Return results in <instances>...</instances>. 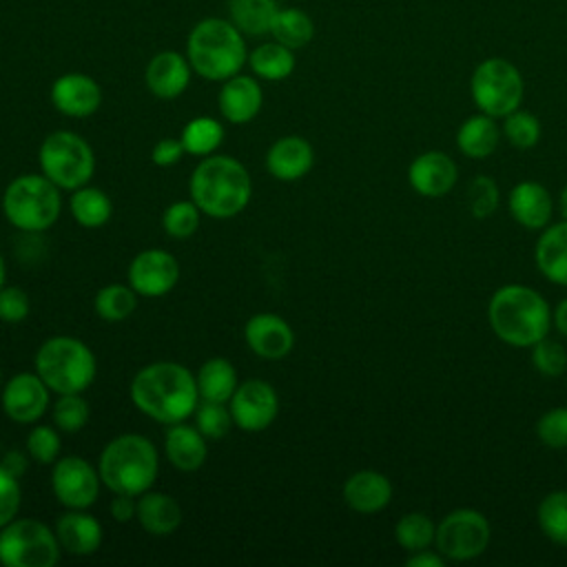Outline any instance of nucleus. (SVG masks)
Masks as SVG:
<instances>
[{
    "mask_svg": "<svg viewBox=\"0 0 567 567\" xmlns=\"http://www.w3.org/2000/svg\"><path fill=\"white\" fill-rule=\"evenodd\" d=\"M131 399L142 414L157 423L173 425L195 414L199 390L195 377L182 363L155 361L133 377Z\"/></svg>",
    "mask_w": 567,
    "mask_h": 567,
    "instance_id": "1",
    "label": "nucleus"
},
{
    "mask_svg": "<svg viewBox=\"0 0 567 567\" xmlns=\"http://www.w3.org/2000/svg\"><path fill=\"white\" fill-rule=\"evenodd\" d=\"M487 323L503 343L532 348L549 334L551 310L538 290L523 284H505L489 297Z\"/></svg>",
    "mask_w": 567,
    "mask_h": 567,
    "instance_id": "2",
    "label": "nucleus"
},
{
    "mask_svg": "<svg viewBox=\"0 0 567 567\" xmlns=\"http://www.w3.org/2000/svg\"><path fill=\"white\" fill-rule=\"evenodd\" d=\"M190 199L213 219L239 215L252 195V182L246 166L230 155H206L188 182Z\"/></svg>",
    "mask_w": 567,
    "mask_h": 567,
    "instance_id": "3",
    "label": "nucleus"
},
{
    "mask_svg": "<svg viewBox=\"0 0 567 567\" xmlns=\"http://www.w3.org/2000/svg\"><path fill=\"white\" fill-rule=\"evenodd\" d=\"M186 58L204 80L224 82L248 62V49L244 33L230 20L204 18L188 33Z\"/></svg>",
    "mask_w": 567,
    "mask_h": 567,
    "instance_id": "4",
    "label": "nucleus"
},
{
    "mask_svg": "<svg viewBox=\"0 0 567 567\" xmlns=\"http://www.w3.org/2000/svg\"><path fill=\"white\" fill-rule=\"evenodd\" d=\"M159 458L155 445L142 434H120L111 439L97 461L102 483L113 494L140 496L157 478Z\"/></svg>",
    "mask_w": 567,
    "mask_h": 567,
    "instance_id": "5",
    "label": "nucleus"
},
{
    "mask_svg": "<svg viewBox=\"0 0 567 567\" xmlns=\"http://www.w3.org/2000/svg\"><path fill=\"white\" fill-rule=\"evenodd\" d=\"M35 372L51 392H84L97 372L95 357L86 343L75 337H49L35 352Z\"/></svg>",
    "mask_w": 567,
    "mask_h": 567,
    "instance_id": "6",
    "label": "nucleus"
},
{
    "mask_svg": "<svg viewBox=\"0 0 567 567\" xmlns=\"http://www.w3.org/2000/svg\"><path fill=\"white\" fill-rule=\"evenodd\" d=\"M62 210L60 188L38 173L18 175L2 195V213L11 226L24 233L51 228Z\"/></svg>",
    "mask_w": 567,
    "mask_h": 567,
    "instance_id": "7",
    "label": "nucleus"
},
{
    "mask_svg": "<svg viewBox=\"0 0 567 567\" xmlns=\"http://www.w3.org/2000/svg\"><path fill=\"white\" fill-rule=\"evenodd\" d=\"M42 175L60 190L86 186L95 173V155L89 142L73 131H55L44 137L38 151Z\"/></svg>",
    "mask_w": 567,
    "mask_h": 567,
    "instance_id": "8",
    "label": "nucleus"
},
{
    "mask_svg": "<svg viewBox=\"0 0 567 567\" xmlns=\"http://www.w3.org/2000/svg\"><path fill=\"white\" fill-rule=\"evenodd\" d=\"M470 95L481 113L503 120L520 109L525 82L514 62L505 58H487L472 71Z\"/></svg>",
    "mask_w": 567,
    "mask_h": 567,
    "instance_id": "9",
    "label": "nucleus"
},
{
    "mask_svg": "<svg viewBox=\"0 0 567 567\" xmlns=\"http://www.w3.org/2000/svg\"><path fill=\"white\" fill-rule=\"evenodd\" d=\"M60 551L55 529L35 518H13L0 529V563L4 567H53Z\"/></svg>",
    "mask_w": 567,
    "mask_h": 567,
    "instance_id": "10",
    "label": "nucleus"
},
{
    "mask_svg": "<svg viewBox=\"0 0 567 567\" xmlns=\"http://www.w3.org/2000/svg\"><path fill=\"white\" fill-rule=\"evenodd\" d=\"M492 538L489 520L474 507H458L436 525L434 547L445 560H472L481 556Z\"/></svg>",
    "mask_w": 567,
    "mask_h": 567,
    "instance_id": "11",
    "label": "nucleus"
},
{
    "mask_svg": "<svg viewBox=\"0 0 567 567\" xmlns=\"http://www.w3.org/2000/svg\"><path fill=\"white\" fill-rule=\"evenodd\" d=\"M100 472L82 456H62L53 463L51 487L66 509H86L100 496Z\"/></svg>",
    "mask_w": 567,
    "mask_h": 567,
    "instance_id": "12",
    "label": "nucleus"
},
{
    "mask_svg": "<svg viewBox=\"0 0 567 567\" xmlns=\"http://www.w3.org/2000/svg\"><path fill=\"white\" fill-rule=\"evenodd\" d=\"M233 421L244 432H261L277 419L279 396L268 381L248 379L237 385L228 401Z\"/></svg>",
    "mask_w": 567,
    "mask_h": 567,
    "instance_id": "13",
    "label": "nucleus"
},
{
    "mask_svg": "<svg viewBox=\"0 0 567 567\" xmlns=\"http://www.w3.org/2000/svg\"><path fill=\"white\" fill-rule=\"evenodd\" d=\"M126 279L137 295L162 297L175 288L179 279V264L171 252L162 248H148L133 257L126 270Z\"/></svg>",
    "mask_w": 567,
    "mask_h": 567,
    "instance_id": "14",
    "label": "nucleus"
},
{
    "mask_svg": "<svg viewBox=\"0 0 567 567\" xmlns=\"http://www.w3.org/2000/svg\"><path fill=\"white\" fill-rule=\"evenodd\" d=\"M49 392L38 372H18L2 388V410L16 423H35L49 408Z\"/></svg>",
    "mask_w": 567,
    "mask_h": 567,
    "instance_id": "15",
    "label": "nucleus"
},
{
    "mask_svg": "<svg viewBox=\"0 0 567 567\" xmlns=\"http://www.w3.org/2000/svg\"><path fill=\"white\" fill-rule=\"evenodd\" d=\"M458 179L456 162L441 151H425L408 166V182L414 193L436 199L447 195Z\"/></svg>",
    "mask_w": 567,
    "mask_h": 567,
    "instance_id": "16",
    "label": "nucleus"
},
{
    "mask_svg": "<svg viewBox=\"0 0 567 567\" xmlns=\"http://www.w3.org/2000/svg\"><path fill=\"white\" fill-rule=\"evenodd\" d=\"M51 104L66 117H89L102 104V89L86 73H64L51 84Z\"/></svg>",
    "mask_w": 567,
    "mask_h": 567,
    "instance_id": "17",
    "label": "nucleus"
},
{
    "mask_svg": "<svg viewBox=\"0 0 567 567\" xmlns=\"http://www.w3.org/2000/svg\"><path fill=\"white\" fill-rule=\"evenodd\" d=\"M244 337L248 348L268 361L284 359L295 346V332L286 319L275 312H257L246 321Z\"/></svg>",
    "mask_w": 567,
    "mask_h": 567,
    "instance_id": "18",
    "label": "nucleus"
},
{
    "mask_svg": "<svg viewBox=\"0 0 567 567\" xmlns=\"http://www.w3.org/2000/svg\"><path fill=\"white\" fill-rule=\"evenodd\" d=\"M507 210L516 224L527 230H543L554 215V199L540 182H518L507 193Z\"/></svg>",
    "mask_w": 567,
    "mask_h": 567,
    "instance_id": "19",
    "label": "nucleus"
},
{
    "mask_svg": "<svg viewBox=\"0 0 567 567\" xmlns=\"http://www.w3.org/2000/svg\"><path fill=\"white\" fill-rule=\"evenodd\" d=\"M190 62L177 51H159L144 71L146 89L159 100L179 97L190 84Z\"/></svg>",
    "mask_w": 567,
    "mask_h": 567,
    "instance_id": "20",
    "label": "nucleus"
},
{
    "mask_svg": "<svg viewBox=\"0 0 567 567\" xmlns=\"http://www.w3.org/2000/svg\"><path fill=\"white\" fill-rule=\"evenodd\" d=\"M219 113L230 124H248L257 117L264 104V93L252 75H233L224 80L217 95Z\"/></svg>",
    "mask_w": 567,
    "mask_h": 567,
    "instance_id": "21",
    "label": "nucleus"
},
{
    "mask_svg": "<svg viewBox=\"0 0 567 567\" xmlns=\"http://www.w3.org/2000/svg\"><path fill=\"white\" fill-rule=\"evenodd\" d=\"M343 501L357 514H377L392 501V483L377 470H359L343 483Z\"/></svg>",
    "mask_w": 567,
    "mask_h": 567,
    "instance_id": "22",
    "label": "nucleus"
},
{
    "mask_svg": "<svg viewBox=\"0 0 567 567\" xmlns=\"http://www.w3.org/2000/svg\"><path fill=\"white\" fill-rule=\"evenodd\" d=\"M315 164V151L301 135L279 137L266 153V168L281 182L301 179Z\"/></svg>",
    "mask_w": 567,
    "mask_h": 567,
    "instance_id": "23",
    "label": "nucleus"
},
{
    "mask_svg": "<svg viewBox=\"0 0 567 567\" xmlns=\"http://www.w3.org/2000/svg\"><path fill=\"white\" fill-rule=\"evenodd\" d=\"M55 536L66 554L89 556L102 545V525L84 509H66L55 520Z\"/></svg>",
    "mask_w": 567,
    "mask_h": 567,
    "instance_id": "24",
    "label": "nucleus"
},
{
    "mask_svg": "<svg viewBox=\"0 0 567 567\" xmlns=\"http://www.w3.org/2000/svg\"><path fill=\"white\" fill-rule=\"evenodd\" d=\"M534 261L545 279L567 288V219L540 230L534 248Z\"/></svg>",
    "mask_w": 567,
    "mask_h": 567,
    "instance_id": "25",
    "label": "nucleus"
},
{
    "mask_svg": "<svg viewBox=\"0 0 567 567\" xmlns=\"http://www.w3.org/2000/svg\"><path fill=\"white\" fill-rule=\"evenodd\" d=\"M164 452L173 467L182 472H195L208 456L206 436L195 425H186L184 421L173 423L164 436Z\"/></svg>",
    "mask_w": 567,
    "mask_h": 567,
    "instance_id": "26",
    "label": "nucleus"
},
{
    "mask_svg": "<svg viewBox=\"0 0 567 567\" xmlns=\"http://www.w3.org/2000/svg\"><path fill=\"white\" fill-rule=\"evenodd\" d=\"M135 518L140 520L144 532L153 536H168L182 523V507L171 494L148 489L137 498Z\"/></svg>",
    "mask_w": 567,
    "mask_h": 567,
    "instance_id": "27",
    "label": "nucleus"
},
{
    "mask_svg": "<svg viewBox=\"0 0 567 567\" xmlns=\"http://www.w3.org/2000/svg\"><path fill=\"white\" fill-rule=\"evenodd\" d=\"M501 126L496 117L487 113L470 115L456 131V146L470 159H485L489 157L501 142Z\"/></svg>",
    "mask_w": 567,
    "mask_h": 567,
    "instance_id": "28",
    "label": "nucleus"
},
{
    "mask_svg": "<svg viewBox=\"0 0 567 567\" xmlns=\"http://www.w3.org/2000/svg\"><path fill=\"white\" fill-rule=\"evenodd\" d=\"M195 381H197L199 399L219 401V403H228L233 392L239 385L237 370L228 359H221V357H213L206 363H202Z\"/></svg>",
    "mask_w": 567,
    "mask_h": 567,
    "instance_id": "29",
    "label": "nucleus"
},
{
    "mask_svg": "<svg viewBox=\"0 0 567 567\" xmlns=\"http://www.w3.org/2000/svg\"><path fill=\"white\" fill-rule=\"evenodd\" d=\"M250 71L268 82L286 80L295 71V51L281 42H264L248 53Z\"/></svg>",
    "mask_w": 567,
    "mask_h": 567,
    "instance_id": "30",
    "label": "nucleus"
},
{
    "mask_svg": "<svg viewBox=\"0 0 567 567\" xmlns=\"http://www.w3.org/2000/svg\"><path fill=\"white\" fill-rule=\"evenodd\" d=\"M277 11H279L277 0H228L230 22L244 35L270 33Z\"/></svg>",
    "mask_w": 567,
    "mask_h": 567,
    "instance_id": "31",
    "label": "nucleus"
},
{
    "mask_svg": "<svg viewBox=\"0 0 567 567\" xmlns=\"http://www.w3.org/2000/svg\"><path fill=\"white\" fill-rule=\"evenodd\" d=\"M69 210L73 219L84 228H100L109 221L113 213L111 197L95 186H80L69 199Z\"/></svg>",
    "mask_w": 567,
    "mask_h": 567,
    "instance_id": "32",
    "label": "nucleus"
},
{
    "mask_svg": "<svg viewBox=\"0 0 567 567\" xmlns=\"http://www.w3.org/2000/svg\"><path fill=\"white\" fill-rule=\"evenodd\" d=\"M270 35L286 44L288 49L297 51L301 47H306L312 38H315V22L312 18L297 7H279L272 27H270Z\"/></svg>",
    "mask_w": 567,
    "mask_h": 567,
    "instance_id": "33",
    "label": "nucleus"
},
{
    "mask_svg": "<svg viewBox=\"0 0 567 567\" xmlns=\"http://www.w3.org/2000/svg\"><path fill=\"white\" fill-rule=\"evenodd\" d=\"M536 520L545 538L567 547V489H554L538 503Z\"/></svg>",
    "mask_w": 567,
    "mask_h": 567,
    "instance_id": "34",
    "label": "nucleus"
},
{
    "mask_svg": "<svg viewBox=\"0 0 567 567\" xmlns=\"http://www.w3.org/2000/svg\"><path fill=\"white\" fill-rule=\"evenodd\" d=\"M179 140H182L184 151L188 155L206 157V155H210L221 144L224 126L215 117L199 115V117H193L190 122H186V126L182 128Z\"/></svg>",
    "mask_w": 567,
    "mask_h": 567,
    "instance_id": "35",
    "label": "nucleus"
},
{
    "mask_svg": "<svg viewBox=\"0 0 567 567\" xmlns=\"http://www.w3.org/2000/svg\"><path fill=\"white\" fill-rule=\"evenodd\" d=\"M93 306L104 321H124L137 306V292L128 284H109L97 290Z\"/></svg>",
    "mask_w": 567,
    "mask_h": 567,
    "instance_id": "36",
    "label": "nucleus"
},
{
    "mask_svg": "<svg viewBox=\"0 0 567 567\" xmlns=\"http://www.w3.org/2000/svg\"><path fill=\"white\" fill-rule=\"evenodd\" d=\"M434 534L436 525L423 512H410L394 525V538L408 554L430 547L434 543Z\"/></svg>",
    "mask_w": 567,
    "mask_h": 567,
    "instance_id": "37",
    "label": "nucleus"
},
{
    "mask_svg": "<svg viewBox=\"0 0 567 567\" xmlns=\"http://www.w3.org/2000/svg\"><path fill=\"white\" fill-rule=\"evenodd\" d=\"M501 133L505 135V140L514 146V148H520V151H527V148H534L540 140V120L529 113V111H520L516 109L514 113L505 115L503 117V128Z\"/></svg>",
    "mask_w": 567,
    "mask_h": 567,
    "instance_id": "38",
    "label": "nucleus"
},
{
    "mask_svg": "<svg viewBox=\"0 0 567 567\" xmlns=\"http://www.w3.org/2000/svg\"><path fill=\"white\" fill-rule=\"evenodd\" d=\"M199 221H202V210L193 199L190 202H186V199L173 202L162 215L164 233L175 239H186V237L195 235V230L199 228Z\"/></svg>",
    "mask_w": 567,
    "mask_h": 567,
    "instance_id": "39",
    "label": "nucleus"
},
{
    "mask_svg": "<svg viewBox=\"0 0 567 567\" xmlns=\"http://www.w3.org/2000/svg\"><path fill=\"white\" fill-rule=\"evenodd\" d=\"M89 403L82 396V392L73 394H60V399L53 403V423L62 432H80L89 423Z\"/></svg>",
    "mask_w": 567,
    "mask_h": 567,
    "instance_id": "40",
    "label": "nucleus"
},
{
    "mask_svg": "<svg viewBox=\"0 0 567 567\" xmlns=\"http://www.w3.org/2000/svg\"><path fill=\"white\" fill-rule=\"evenodd\" d=\"M498 199H501L498 186L489 175H476L470 179L465 188V202L472 217L476 219L489 217L498 208Z\"/></svg>",
    "mask_w": 567,
    "mask_h": 567,
    "instance_id": "41",
    "label": "nucleus"
},
{
    "mask_svg": "<svg viewBox=\"0 0 567 567\" xmlns=\"http://www.w3.org/2000/svg\"><path fill=\"white\" fill-rule=\"evenodd\" d=\"M235 425L230 408L219 401H199L195 408V427L206 439H221Z\"/></svg>",
    "mask_w": 567,
    "mask_h": 567,
    "instance_id": "42",
    "label": "nucleus"
},
{
    "mask_svg": "<svg viewBox=\"0 0 567 567\" xmlns=\"http://www.w3.org/2000/svg\"><path fill=\"white\" fill-rule=\"evenodd\" d=\"M532 365L543 377H560L567 370V350L560 341L543 337L532 346Z\"/></svg>",
    "mask_w": 567,
    "mask_h": 567,
    "instance_id": "43",
    "label": "nucleus"
},
{
    "mask_svg": "<svg viewBox=\"0 0 567 567\" xmlns=\"http://www.w3.org/2000/svg\"><path fill=\"white\" fill-rule=\"evenodd\" d=\"M536 436L549 450L567 447V408H551L536 421Z\"/></svg>",
    "mask_w": 567,
    "mask_h": 567,
    "instance_id": "44",
    "label": "nucleus"
},
{
    "mask_svg": "<svg viewBox=\"0 0 567 567\" xmlns=\"http://www.w3.org/2000/svg\"><path fill=\"white\" fill-rule=\"evenodd\" d=\"M27 452L40 465H51L60 458V434L51 425H35L27 436Z\"/></svg>",
    "mask_w": 567,
    "mask_h": 567,
    "instance_id": "45",
    "label": "nucleus"
},
{
    "mask_svg": "<svg viewBox=\"0 0 567 567\" xmlns=\"http://www.w3.org/2000/svg\"><path fill=\"white\" fill-rule=\"evenodd\" d=\"M22 503V489H20V478L9 474L0 465V529L11 523L20 509Z\"/></svg>",
    "mask_w": 567,
    "mask_h": 567,
    "instance_id": "46",
    "label": "nucleus"
},
{
    "mask_svg": "<svg viewBox=\"0 0 567 567\" xmlns=\"http://www.w3.org/2000/svg\"><path fill=\"white\" fill-rule=\"evenodd\" d=\"M29 315V295L18 286H4L0 290V321L20 323Z\"/></svg>",
    "mask_w": 567,
    "mask_h": 567,
    "instance_id": "47",
    "label": "nucleus"
},
{
    "mask_svg": "<svg viewBox=\"0 0 567 567\" xmlns=\"http://www.w3.org/2000/svg\"><path fill=\"white\" fill-rule=\"evenodd\" d=\"M184 153H186V151H184L182 140L164 137V140H159V142L153 146L151 157H153V162H155L157 166H173V164H177V162L182 159Z\"/></svg>",
    "mask_w": 567,
    "mask_h": 567,
    "instance_id": "48",
    "label": "nucleus"
},
{
    "mask_svg": "<svg viewBox=\"0 0 567 567\" xmlns=\"http://www.w3.org/2000/svg\"><path fill=\"white\" fill-rule=\"evenodd\" d=\"M137 514V501L131 494H115L111 501V516L117 523H128Z\"/></svg>",
    "mask_w": 567,
    "mask_h": 567,
    "instance_id": "49",
    "label": "nucleus"
},
{
    "mask_svg": "<svg viewBox=\"0 0 567 567\" xmlns=\"http://www.w3.org/2000/svg\"><path fill=\"white\" fill-rule=\"evenodd\" d=\"M405 565L408 567H443L445 565V558L439 549H416V551H410V556L405 558Z\"/></svg>",
    "mask_w": 567,
    "mask_h": 567,
    "instance_id": "50",
    "label": "nucleus"
},
{
    "mask_svg": "<svg viewBox=\"0 0 567 567\" xmlns=\"http://www.w3.org/2000/svg\"><path fill=\"white\" fill-rule=\"evenodd\" d=\"M0 465H2L9 474H13L16 478H20V476L27 472V467H29V458H27V454H22V452H18V450H9V452L2 456Z\"/></svg>",
    "mask_w": 567,
    "mask_h": 567,
    "instance_id": "51",
    "label": "nucleus"
},
{
    "mask_svg": "<svg viewBox=\"0 0 567 567\" xmlns=\"http://www.w3.org/2000/svg\"><path fill=\"white\" fill-rule=\"evenodd\" d=\"M551 326L567 339V297L558 301V306L551 312Z\"/></svg>",
    "mask_w": 567,
    "mask_h": 567,
    "instance_id": "52",
    "label": "nucleus"
},
{
    "mask_svg": "<svg viewBox=\"0 0 567 567\" xmlns=\"http://www.w3.org/2000/svg\"><path fill=\"white\" fill-rule=\"evenodd\" d=\"M558 213L563 219H567V184L558 193Z\"/></svg>",
    "mask_w": 567,
    "mask_h": 567,
    "instance_id": "53",
    "label": "nucleus"
},
{
    "mask_svg": "<svg viewBox=\"0 0 567 567\" xmlns=\"http://www.w3.org/2000/svg\"><path fill=\"white\" fill-rule=\"evenodd\" d=\"M4 279H7V268H4V259L0 255V290L4 288Z\"/></svg>",
    "mask_w": 567,
    "mask_h": 567,
    "instance_id": "54",
    "label": "nucleus"
},
{
    "mask_svg": "<svg viewBox=\"0 0 567 567\" xmlns=\"http://www.w3.org/2000/svg\"><path fill=\"white\" fill-rule=\"evenodd\" d=\"M0 385H2V374H0Z\"/></svg>",
    "mask_w": 567,
    "mask_h": 567,
    "instance_id": "55",
    "label": "nucleus"
}]
</instances>
